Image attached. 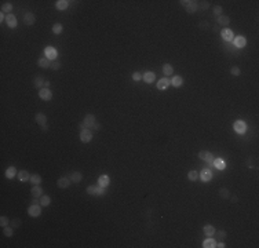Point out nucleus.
I'll return each mask as SVG.
<instances>
[{
	"mask_svg": "<svg viewBox=\"0 0 259 248\" xmlns=\"http://www.w3.org/2000/svg\"><path fill=\"white\" fill-rule=\"evenodd\" d=\"M83 123H84L86 128H88V130H95V126L98 124L94 114H87L86 117H84V120H83Z\"/></svg>",
	"mask_w": 259,
	"mask_h": 248,
	"instance_id": "f257e3e1",
	"label": "nucleus"
},
{
	"mask_svg": "<svg viewBox=\"0 0 259 248\" xmlns=\"http://www.w3.org/2000/svg\"><path fill=\"white\" fill-rule=\"evenodd\" d=\"M181 3H182V6L185 7V10H186L189 14L196 13V10L199 9V7H197V3H196V1H193V0H182Z\"/></svg>",
	"mask_w": 259,
	"mask_h": 248,
	"instance_id": "f03ea898",
	"label": "nucleus"
},
{
	"mask_svg": "<svg viewBox=\"0 0 259 248\" xmlns=\"http://www.w3.org/2000/svg\"><path fill=\"white\" fill-rule=\"evenodd\" d=\"M92 139V131L88 130V128H84V130L80 131V141L84 142V144H88L90 141Z\"/></svg>",
	"mask_w": 259,
	"mask_h": 248,
	"instance_id": "7ed1b4c3",
	"label": "nucleus"
},
{
	"mask_svg": "<svg viewBox=\"0 0 259 248\" xmlns=\"http://www.w3.org/2000/svg\"><path fill=\"white\" fill-rule=\"evenodd\" d=\"M28 214L31 215V217H39L41 214V205L40 204H32L31 207L28 208Z\"/></svg>",
	"mask_w": 259,
	"mask_h": 248,
	"instance_id": "20e7f679",
	"label": "nucleus"
},
{
	"mask_svg": "<svg viewBox=\"0 0 259 248\" xmlns=\"http://www.w3.org/2000/svg\"><path fill=\"white\" fill-rule=\"evenodd\" d=\"M233 127H234V131H236L237 134H244L247 130V124L243 122V120H236L234 124H233Z\"/></svg>",
	"mask_w": 259,
	"mask_h": 248,
	"instance_id": "39448f33",
	"label": "nucleus"
},
{
	"mask_svg": "<svg viewBox=\"0 0 259 248\" xmlns=\"http://www.w3.org/2000/svg\"><path fill=\"white\" fill-rule=\"evenodd\" d=\"M233 41H234V47H236V48H243V47H246V44H247V39L244 36L233 37Z\"/></svg>",
	"mask_w": 259,
	"mask_h": 248,
	"instance_id": "423d86ee",
	"label": "nucleus"
},
{
	"mask_svg": "<svg viewBox=\"0 0 259 248\" xmlns=\"http://www.w3.org/2000/svg\"><path fill=\"white\" fill-rule=\"evenodd\" d=\"M39 97H40L43 101H50L53 98V92H51L50 88H41L39 91Z\"/></svg>",
	"mask_w": 259,
	"mask_h": 248,
	"instance_id": "0eeeda50",
	"label": "nucleus"
},
{
	"mask_svg": "<svg viewBox=\"0 0 259 248\" xmlns=\"http://www.w3.org/2000/svg\"><path fill=\"white\" fill-rule=\"evenodd\" d=\"M70 178H68V176H61L58 179V182H57V185H58V188H61V189H65V188H68L69 185H70Z\"/></svg>",
	"mask_w": 259,
	"mask_h": 248,
	"instance_id": "6e6552de",
	"label": "nucleus"
},
{
	"mask_svg": "<svg viewBox=\"0 0 259 248\" xmlns=\"http://www.w3.org/2000/svg\"><path fill=\"white\" fill-rule=\"evenodd\" d=\"M200 178L203 182H209V180L212 179V172L209 171L208 168H204V170L200 172Z\"/></svg>",
	"mask_w": 259,
	"mask_h": 248,
	"instance_id": "1a4fd4ad",
	"label": "nucleus"
},
{
	"mask_svg": "<svg viewBox=\"0 0 259 248\" xmlns=\"http://www.w3.org/2000/svg\"><path fill=\"white\" fill-rule=\"evenodd\" d=\"M44 55L50 59V61H55V58H57V51H55V48H53V47H47V48L44 50Z\"/></svg>",
	"mask_w": 259,
	"mask_h": 248,
	"instance_id": "9d476101",
	"label": "nucleus"
},
{
	"mask_svg": "<svg viewBox=\"0 0 259 248\" xmlns=\"http://www.w3.org/2000/svg\"><path fill=\"white\" fill-rule=\"evenodd\" d=\"M35 15H33L32 13H26L25 15H23V23L25 25H28V26H32L33 23H35Z\"/></svg>",
	"mask_w": 259,
	"mask_h": 248,
	"instance_id": "9b49d317",
	"label": "nucleus"
},
{
	"mask_svg": "<svg viewBox=\"0 0 259 248\" xmlns=\"http://www.w3.org/2000/svg\"><path fill=\"white\" fill-rule=\"evenodd\" d=\"M37 65H39L40 68H50V66H51V61L47 58L45 55H43V57H40V58H39Z\"/></svg>",
	"mask_w": 259,
	"mask_h": 248,
	"instance_id": "f8f14e48",
	"label": "nucleus"
},
{
	"mask_svg": "<svg viewBox=\"0 0 259 248\" xmlns=\"http://www.w3.org/2000/svg\"><path fill=\"white\" fill-rule=\"evenodd\" d=\"M171 84V81H170V79H167V77H163L161 80L157 81V88L159 90H165V88H168V86Z\"/></svg>",
	"mask_w": 259,
	"mask_h": 248,
	"instance_id": "ddd939ff",
	"label": "nucleus"
},
{
	"mask_svg": "<svg viewBox=\"0 0 259 248\" xmlns=\"http://www.w3.org/2000/svg\"><path fill=\"white\" fill-rule=\"evenodd\" d=\"M221 36H222V39L225 41H230L233 40V32L230 31V29H223L222 32H221Z\"/></svg>",
	"mask_w": 259,
	"mask_h": 248,
	"instance_id": "4468645a",
	"label": "nucleus"
},
{
	"mask_svg": "<svg viewBox=\"0 0 259 248\" xmlns=\"http://www.w3.org/2000/svg\"><path fill=\"white\" fill-rule=\"evenodd\" d=\"M6 23H7V26H9V28H11V29H13V28L17 26V18L14 17L13 14H9V15H7V18H6Z\"/></svg>",
	"mask_w": 259,
	"mask_h": 248,
	"instance_id": "2eb2a0df",
	"label": "nucleus"
},
{
	"mask_svg": "<svg viewBox=\"0 0 259 248\" xmlns=\"http://www.w3.org/2000/svg\"><path fill=\"white\" fill-rule=\"evenodd\" d=\"M155 73L153 72H146L143 73V76H142V80L145 81V83H148V84H150V83H153L155 81Z\"/></svg>",
	"mask_w": 259,
	"mask_h": 248,
	"instance_id": "dca6fc26",
	"label": "nucleus"
},
{
	"mask_svg": "<svg viewBox=\"0 0 259 248\" xmlns=\"http://www.w3.org/2000/svg\"><path fill=\"white\" fill-rule=\"evenodd\" d=\"M69 178H70V180H72V182L79 183V182L83 179V174H82V172H79V171H75V172H72V174L69 175Z\"/></svg>",
	"mask_w": 259,
	"mask_h": 248,
	"instance_id": "f3484780",
	"label": "nucleus"
},
{
	"mask_svg": "<svg viewBox=\"0 0 259 248\" xmlns=\"http://www.w3.org/2000/svg\"><path fill=\"white\" fill-rule=\"evenodd\" d=\"M31 192H32L33 198H37V197H41V196H43V189H41L39 185H35V186H33Z\"/></svg>",
	"mask_w": 259,
	"mask_h": 248,
	"instance_id": "a211bd4d",
	"label": "nucleus"
},
{
	"mask_svg": "<svg viewBox=\"0 0 259 248\" xmlns=\"http://www.w3.org/2000/svg\"><path fill=\"white\" fill-rule=\"evenodd\" d=\"M98 183H99V186H102V188L109 186V183H110L109 176H108V175H101L99 178H98Z\"/></svg>",
	"mask_w": 259,
	"mask_h": 248,
	"instance_id": "6ab92c4d",
	"label": "nucleus"
},
{
	"mask_svg": "<svg viewBox=\"0 0 259 248\" xmlns=\"http://www.w3.org/2000/svg\"><path fill=\"white\" fill-rule=\"evenodd\" d=\"M36 123L40 127L44 126V124H47V117H45L44 113H37V114H36Z\"/></svg>",
	"mask_w": 259,
	"mask_h": 248,
	"instance_id": "aec40b11",
	"label": "nucleus"
},
{
	"mask_svg": "<svg viewBox=\"0 0 259 248\" xmlns=\"http://www.w3.org/2000/svg\"><path fill=\"white\" fill-rule=\"evenodd\" d=\"M18 179L21 180V182H26V180L31 179V174L28 171H25V170H22V171L18 172Z\"/></svg>",
	"mask_w": 259,
	"mask_h": 248,
	"instance_id": "412c9836",
	"label": "nucleus"
},
{
	"mask_svg": "<svg viewBox=\"0 0 259 248\" xmlns=\"http://www.w3.org/2000/svg\"><path fill=\"white\" fill-rule=\"evenodd\" d=\"M203 232H204L205 236L211 237V236L215 234V227H214V226H211V225H205L204 227H203Z\"/></svg>",
	"mask_w": 259,
	"mask_h": 248,
	"instance_id": "4be33fe9",
	"label": "nucleus"
},
{
	"mask_svg": "<svg viewBox=\"0 0 259 248\" xmlns=\"http://www.w3.org/2000/svg\"><path fill=\"white\" fill-rule=\"evenodd\" d=\"M163 72L165 76H171L174 73V68H172V65H170V63H164L163 65Z\"/></svg>",
	"mask_w": 259,
	"mask_h": 248,
	"instance_id": "5701e85b",
	"label": "nucleus"
},
{
	"mask_svg": "<svg viewBox=\"0 0 259 248\" xmlns=\"http://www.w3.org/2000/svg\"><path fill=\"white\" fill-rule=\"evenodd\" d=\"M203 247L204 248H214V247H216V241L212 239H205L204 241H203Z\"/></svg>",
	"mask_w": 259,
	"mask_h": 248,
	"instance_id": "b1692460",
	"label": "nucleus"
},
{
	"mask_svg": "<svg viewBox=\"0 0 259 248\" xmlns=\"http://www.w3.org/2000/svg\"><path fill=\"white\" fill-rule=\"evenodd\" d=\"M15 175H17V170H15V167H9L7 170H6V178H7V179H11V178H14Z\"/></svg>",
	"mask_w": 259,
	"mask_h": 248,
	"instance_id": "393cba45",
	"label": "nucleus"
},
{
	"mask_svg": "<svg viewBox=\"0 0 259 248\" xmlns=\"http://www.w3.org/2000/svg\"><path fill=\"white\" fill-rule=\"evenodd\" d=\"M68 6H69V1H68V0H58V1L55 3V7H57L58 10L68 9Z\"/></svg>",
	"mask_w": 259,
	"mask_h": 248,
	"instance_id": "a878e982",
	"label": "nucleus"
},
{
	"mask_svg": "<svg viewBox=\"0 0 259 248\" xmlns=\"http://www.w3.org/2000/svg\"><path fill=\"white\" fill-rule=\"evenodd\" d=\"M40 205L41 207H47V205H50V203H51V198H50V196H45V194H43L40 197Z\"/></svg>",
	"mask_w": 259,
	"mask_h": 248,
	"instance_id": "bb28decb",
	"label": "nucleus"
},
{
	"mask_svg": "<svg viewBox=\"0 0 259 248\" xmlns=\"http://www.w3.org/2000/svg\"><path fill=\"white\" fill-rule=\"evenodd\" d=\"M43 86H44V79H43L41 76H37L36 79H35V87L39 88V90H41Z\"/></svg>",
	"mask_w": 259,
	"mask_h": 248,
	"instance_id": "cd10ccee",
	"label": "nucleus"
},
{
	"mask_svg": "<svg viewBox=\"0 0 259 248\" xmlns=\"http://www.w3.org/2000/svg\"><path fill=\"white\" fill-rule=\"evenodd\" d=\"M31 182H32L33 185H40L41 183V176L39 175V174H33V175H31Z\"/></svg>",
	"mask_w": 259,
	"mask_h": 248,
	"instance_id": "c85d7f7f",
	"label": "nucleus"
},
{
	"mask_svg": "<svg viewBox=\"0 0 259 248\" xmlns=\"http://www.w3.org/2000/svg\"><path fill=\"white\" fill-rule=\"evenodd\" d=\"M218 23L219 25H229L230 23V18L226 15H219L218 17Z\"/></svg>",
	"mask_w": 259,
	"mask_h": 248,
	"instance_id": "c756f323",
	"label": "nucleus"
},
{
	"mask_svg": "<svg viewBox=\"0 0 259 248\" xmlns=\"http://www.w3.org/2000/svg\"><path fill=\"white\" fill-rule=\"evenodd\" d=\"M171 83H172L174 87H181L182 83H183V79H182L181 76H174V79L171 80Z\"/></svg>",
	"mask_w": 259,
	"mask_h": 248,
	"instance_id": "7c9ffc66",
	"label": "nucleus"
},
{
	"mask_svg": "<svg viewBox=\"0 0 259 248\" xmlns=\"http://www.w3.org/2000/svg\"><path fill=\"white\" fill-rule=\"evenodd\" d=\"M11 10H13V4H11V3H3V4H1V13L10 14Z\"/></svg>",
	"mask_w": 259,
	"mask_h": 248,
	"instance_id": "2f4dec72",
	"label": "nucleus"
},
{
	"mask_svg": "<svg viewBox=\"0 0 259 248\" xmlns=\"http://www.w3.org/2000/svg\"><path fill=\"white\" fill-rule=\"evenodd\" d=\"M199 176H200V174L197 171H189V174H187V179L192 180V182H194V180L199 179Z\"/></svg>",
	"mask_w": 259,
	"mask_h": 248,
	"instance_id": "473e14b6",
	"label": "nucleus"
},
{
	"mask_svg": "<svg viewBox=\"0 0 259 248\" xmlns=\"http://www.w3.org/2000/svg\"><path fill=\"white\" fill-rule=\"evenodd\" d=\"M97 192H98V186L97 185H90L87 188V193L91 194V196H97Z\"/></svg>",
	"mask_w": 259,
	"mask_h": 248,
	"instance_id": "72a5a7b5",
	"label": "nucleus"
},
{
	"mask_svg": "<svg viewBox=\"0 0 259 248\" xmlns=\"http://www.w3.org/2000/svg\"><path fill=\"white\" fill-rule=\"evenodd\" d=\"M219 196L222 198H229L230 197V192H229L226 188H222V189L219 190Z\"/></svg>",
	"mask_w": 259,
	"mask_h": 248,
	"instance_id": "f704fd0d",
	"label": "nucleus"
},
{
	"mask_svg": "<svg viewBox=\"0 0 259 248\" xmlns=\"http://www.w3.org/2000/svg\"><path fill=\"white\" fill-rule=\"evenodd\" d=\"M214 166L218 168V170H223V168H225V161L221 160V158H216V160H214Z\"/></svg>",
	"mask_w": 259,
	"mask_h": 248,
	"instance_id": "c9c22d12",
	"label": "nucleus"
},
{
	"mask_svg": "<svg viewBox=\"0 0 259 248\" xmlns=\"http://www.w3.org/2000/svg\"><path fill=\"white\" fill-rule=\"evenodd\" d=\"M214 156L209 153V152H207V156H205V161H207V164L208 166H214Z\"/></svg>",
	"mask_w": 259,
	"mask_h": 248,
	"instance_id": "e433bc0d",
	"label": "nucleus"
},
{
	"mask_svg": "<svg viewBox=\"0 0 259 248\" xmlns=\"http://www.w3.org/2000/svg\"><path fill=\"white\" fill-rule=\"evenodd\" d=\"M3 232H4V236H7V237H11V236L14 234V232H13V226H6V227H3Z\"/></svg>",
	"mask_w": 259,
	"mask_h": 248,
	"instance_id": "4c0bfd02",
	"label": "nucleus"
},
{
	"mask_svg": "<svg viewBox=\"0 0 259 248\" xmlns=\"http://www.w3.org/2000/svg\"><path fill=\"white\" fill-rule=\"evenodd\" d=\"M61 32H62V25H61V23H55L54 26H53V33L59 35Z\"/></svg>",
	"mask_w": 259,
	"mask_h": 248,
	"instance_id": "58836bf2",
	"label": "nucleus"
},
{
	"mask_svg": "<svg viewBox=\"0 0 259 248\" xmlns=\"http://www.w3.org/2000/svg\"><path fill=\"white\" fill-rule=\"evenodd\" d=\"M197 7L201 10H207L209 7V3L208 1H199V3H197Z\"/></svg>",
	"mask_w": 259,
	"mask_h": 248,
	"instance_id": "ea45409f",
	"label": "nucleus"
},
{
	"mask_svg": "<svg viewBox=\"0 0 259 248\" xmlns=\"http://www.w3.org/2000/svg\"><path fill=\"white\" fill-rule=\"evenodd\" d=\"M50 68L53 69V70H58V69L61 68V62L55 59V61H53V62H51V66H50Z\"/></svg>",
	"mask_w": 259,
	"mask_h": 248,
	"instance_id": "a19ab883",
	"label": "nucleus"
},
{
	"mask_svg": "<svg viewBox=\"0 0 259 248\" xmlns=\"http://www.w3.org/2000/svg\"><path fill=\"white\" fill-rule=\"evenodd\" d=\"M230 72H232L233 76H240V75H241V69L238 68V66H233V68L230 69Z\"/></svg>",
	"mask_w": 259,
	"mask_h": 248,
	"instance_id": "79ce46f5",
	"label": "nucleus"
},
{
	"mask_svg": "<svg viewBox=\"0 0 259 248\" xmlns=\"http://www.w3.org/2000/svg\"><path fill=\"white\" fill-rule=\"evenodd\" d=\"M10 222H11V221H9V218H7V217H1V218H0V225L3 226V227L9 226Z\"/></svg>",
	"mask_w": 259,
	"mask_h": 248,
	"instance_id": "37998d69",
	"label": "nucleus"
},
{
	"mask_svg": "<svg viewBox=\"0 0 259 248\" xmlns=\"http://www.w3.org/2000/svg\"><path fill=\"white\" fill-rule=\"evenodd\" d=\"M10 223H11V226H13V227H19V226H21V219H18V218H14Z\"/></svg>",
	"mask_w": 259,
	"mask_h": 248,
	"instance_id": "c03bdc74",
	"label": "nucleus"
},
{
	"mask_svg": "<svg viewBox=\"0 0 259 248\" xmlns=\"http://www.w3.org/2000/svg\"><path fill=\"white\" fill-rule=\"evenodd\" d=\"M142 76H143V75H141L139 72H134V73H132V80H134V81H139L142 79Z\"/></svg>",
	"mask_w": 259,
	"mask_h": 248,
	"instance_id": "a18cd8bd",
	"label": "nucleus"
},
{
	"mask_svg": "<svg viewBox=\"0 0 259 248\" xmlns=\"http://www.w3.org/2000/svg\"><path fill=\"white\" fill-rule=\"evenodd\" d=\"M214 14L216 15V17L222 15V7H221V6H216V7L214 9Z\"/></svg>",
	"mask_w": 259,
	"mask_h": 248,
	"instance_id": "49530a36",
	"label": "nucleus"
},
{
	"mask_svg": "<svg viewBox=\"0 0 259 248\" xmlns=\"http://www.w3.org/2000/svg\"><path fill=\"white\" fill-rule=\"evenodd\" d=\"M226 232L225 230H218V237L219 239H226Z\"/></svg>",
	"mask_w": 259,
	"mask_h": 248,
	"instance_id": "de8ad7c7",
	"label": "nucleus"
},
{
	"mask_svg": "<svg viewBox=\"0 0 259 248\" xmlns=\"http://www.w3.org/2000/svg\"><path fill=\"white\" fill-rule=\"evenodd\" d=\"M105 193V188L102 186H98V192H97V196H102Z\"/></svg>",
	"mask_w": 259,
	"mask_h": 248,
	"instance_id": "09e8293b",
	"label": "nucleus"
},
{
	"mask_svg": "<svg viewBox=\"0 0 259 248\" xmlns=\"http://www.w3.org/2000/svg\"><path fill=\"white\" fill-rule=\"evenodd\" d=\"M205 156H207V152H205V150H201L200 153H199V157H200L201 160H205Z\"/></svg>",
	"mask_w": 259,
	"mask_h": 248,
	"instance_id": "8fccbe9b",
	"label": "nucleus"
},
{
	"mask_svg": "<svg viewBox=\"0 0 259 248\" xmlns=\"http://www.w3.org/2000/svg\"><path fill=\"white\" fill-rule=\"evenodd\" d=\"M6 18H7V17H6V15H4V13H1V14H0V21H1V22H3V21H4Z\"/></svg>",
	"mask_w": 259,
	"mask_h": 248,
	"instance_id": "3c124183",
	"label": "nucleus"
},
{
	"mask_svg": "<svg viewBox=\"0 0 259 248\" xmlns=\"http://www.w3.org/2000/svg\"><path fill=\"white\" fill-rule=\"evenodd\" d=\"M216 247H219V248H225L226 245H225V243H216Z\"/></svg>",
	"mask_w": 259,
	"mask_h": 248,
	"instance_id": "603ef678",
	"label": "nucleus"
},
{
	"mask_svg": "<svg viewBox=\"0 0 259 248\" xmlns=\"http://www.w3.org/2000/svg\"><path fill=\"white\" fill-rule=\"evenodd\" d=\"M50 87V81H44V88H48Z\"/></svg>",
	"mask_w": 259,
	"mask_h": 248,
	"instance_id": "864d4df0",
	"label": "nucleus"
},
{
	"mask_svg": "<svg viewBox=\"0 0 259 248\" xmlns=\"http://www.w3.org/2000/svg\"><path fill=\"white\" fill-rule=\"evenodd\" d=\"M79 127H80V130H84V128H86V126H84V123H80V124H79Z\"/></svg>",
	"mask_w": 259,
	"mask_h": 248,
	"instance_id": "5fc2aeb1",
	"label": "nucleus"
},
{
	"mask_svg": "<svg viewBox=\"0 0 259 248\" xmlns=\"http://www.w3.org/2000/svg\"><path fill=\"white\" fill-rule=\"evenodd\" d=\"M205 25H208V22H201V28H205Z\"/></svg>",
	"mask_w": 259,
	"mask_h": 248,
	"instance_id": "6e6d98bb",
	"label": "nucleus"
}]
</instances>
